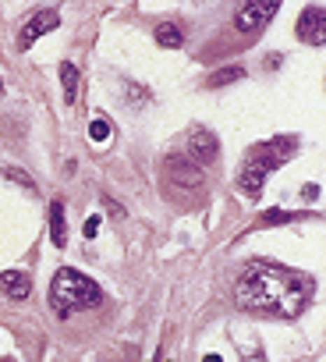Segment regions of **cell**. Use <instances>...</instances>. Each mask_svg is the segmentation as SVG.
Instances as JSON below:
<instances>
[{
	"label": "cell",
	"instance_id": "cell-10",
	"mask_svg": "<svg viewBox=\"0 0 326 362\" xmlns=\"http://www.w3.org/2000/svg\"><path fill=\"white\" fill-rule=\"evenodd\" d=\"M50 238L57 249L68 245V224H64V202L61 199H53L50 202Z\"/></svg>",
	"mask_w": 326,
	"mask_h": 362
},
{
	"label": "cell",
	"instance_id": "cell-18",
	"mask_svg": "<svg viewBox=\"0 0 326 362\" xmlns=\"http://www.w3.org/2000/svg\"><path fill=\"white\" fill-rule=\"evenodd\" d=\"M103 206H106V214H111V217H125V206H121L118 199H106V195H103Z\"/></svg>",
	"mask_w": 326,
	"mask_h": 362
},
{
	"label": "cell",
	"instance_id": "cell-2",
	"mask_svg": "<svg viewBox=\"0 0 326 362\" xmlns=\"http://www.w3.org/2000/svg\"><path fill=\"white\" fill-rule=\"evenodd\" d=\"M99 302H103V288L92 277H85V274H78L71 267H61L57 277H53V284H50V309H53L57 320H68L75 313L96 309Z\"/></svg>",
	"mask_w": 326,
	"mask_h": 362
},
{
	"label": "cell",
	"instance_id": "cell-13",
	"mask_svg": "<svg viewBox=\"0 0 326 362\" xmlns=\"http://www.w3.org/2000/svg\"><path fill=\"white\" fill-rule=\"evenodd\" d=\"M153 39H156L160 46H167V50H178V46L185 43V36H181V29H178V25H171V22H163V25H156V32H153Z\"/></svg>",
	"mask_w": 326,
	"mask_h": 362
},
{
	"label": "cell",
	"instance_id": "cell-6",
	"mask_svg": "<svg viewBox=\"0 0 326 362\" xmlns=\"http://www.w3.org/2000/svg\"><path fill=\"white\" fill-rule=\"evenodd\" d=\"M61 25V11H53V8H46V11H36L25 25H22V32H18V46L22 50H29L39 36H46V32H53Z\"/></svg>",
	"mask_w": 326,
	"mask_h": 362
},
{
	"label": "cell",
	"instance_id": "cell-3",
	"mask_svg": "<svg viewBox=\"0 0 326 362\" xmlns=\"http://www.w3.org/2000/svg\"><path fill=\"white\" fill-rule=\"evenodd\" d=\"M281 0H241L234 11V29L238 32H259L269 18L277 15Z\"/></svg>",
	"mask_w": 326,
	"mask_h": 362
},
{
	"label": "cell",
	"instance_id": "cell-9",
	"mask_svg": "<svg viewBox=\"0 0 326 362\" xmlns=\"http://www.w3.org/2000/svg\"><path fill=\"white\" fill-rule=\"evenodd\" d=\"M0 295L8 302H25L32 295V277L25 270H4L0 274Z\"/></svg>",
	"mask_w": 326,
	"mask_h": 362
},
{
	"label": "cell",
	"instance_id": "cell-15",
	"mask_svg": "<svg viewBox=\"0 0 326 362\" xmlns=\"http://www.w3.org/2000/svg\"><path fill=\"white\" fill-rule=\"evenodd\" d=\"M125 92H128V103H132V107H146V103H153V96H149V89H146V85L125 82Z\"/></svg>",
	"mask_w": 326,
	"mask_h": 362
},
{
	"label": "cell",
	"instance_id": "cell-12",
	"mask_svg": "<svg viewBox=\"0 0 326 362\" xmlns=\"http://www.w3.org/2000/svg\"><path fill=\"white\" fill-rule=\"evenodd\" d=\"M61 85H64V103L78 99V68L71 61H61Z\"/></svg>",
	"mask_w": 326,
	"mask_h": 362
},
{
	"label": "cell",
	"instance_id": "cell-21",
	"mask_svg": "<svg viewBox=\"0 0 326 362\" xmlns=\"http://www.w3.org/2000/svg\"><path fill=\"white\" fill-rule=\"evenodd\" d=\"M202 362H220V355H206Z\"/></svg>",
	"mask_w": 326,
	"mask_h": 362
},
{
	"label": "cell",
	"instance_id": "cell-11",
	"mask_svg": "<svg viewBox=\"0 0 326 362\" xmlns=\"http://www.w3.org/2000/svg\"><path fill=\"white\" fill-rule=\"evenodd\" d=\"M245 78V68L241 64H227V68H220V71H213L209 78H206V85L209 89H220V85H231V82H241Z\"/></svg>",
	"mask_w": 326,
	"mask_h": 362
},
{
	"label": "cell",
	"instance_id": "cell-14",
	"mask_svg": "<svg viewBox=\"0 0 326 362\" xmlns=\"http://www.w3.org/2000/svg\"><path fill=\"white\" fill-rule=\"evenodd\" d=\"M111 135H114V128H111V121H106V118H92L89 121V139L92 142H111Z\"/></svg>",
	"mask_w": 326,
	"mask_h": 362
},
{
	"label": "cell",
	"instance_id": "cell-4",
	"mask_svg": "<svg viewBox=\"0 0 326 362\" xmlns=\"http://www.w3.org/2000/svg\"><path fill=\"white\" fill-rule=\"evenodd\" d=\"M163 174H167V181L178 185V188H199L202 185V167L192 164L185 153H171V157L163 160Z\"/></svg>",
	"mask_w": 326,
	"mask_h": 362
},
{
	"label": "cell",
	"instance_id": "cell-16",
	"mask_svg": "<svg viewBox=\"0 0 326 362\" xmlns=\"http://www.w3.org/2000/svg\"><path fill=\"white\" fill-rule=\"evenodd\" d=\"M0 178H8V181L22 185L25 192H36V185H32V178H29L25 171H15V167H0Z\"/></svg>",
	"mask_w": 326,
	"mask_h": 362
},
{
	"label": "cell",
	"instance_id": "cell-7",
	"mask_svg": "<svg viewBox=\"0 0 326 362\" xmlns=\"http://www.w3.org/2000/svg\"><path fill=\"white\" fill-rule=\"evenodd\" d=\"M216 153H220V142H216V135H213V132L195 128V132L188 135V153H185V157H188L192 164L206 167V164H213V160H216Z\"/></svg>",
	"mask_w": 326,
	"mask_h": 362
},
{
	"label": "cell",
	"instance_id": "cell-23",
	"mask_svg": "<svg viewBox=\"0 0 326 362\" xmlns=\"http://www.w3.org/2000/svg\"><path fill=\"white\" fill-rule=\"evenodd\" d=\"M153 362H160V355H156V358H153Z\"/></svg>",
	"mask_w": 326,
	"mask_h": 362
},
{
	"label": "cell",
	"instance_id": "cell-1",
	"mask_svg": "<svg viewBox=\"0 0 326 362\" xmlns=\"http://www.w3.org/2000/svg\"><path fill=\"white\" fill-rule=\"evenodd\" d=\"M309 298H312V277H305L291 267H277V263H255L252 270H245V277L234 288L238 309L274 313L284 320L302 316Z\"/></svg>",
	"mask_w": 326,
	"mask_h": 362
},
{
	"label": "cell",
	"instance_id": "cell-20",
	"mask_svg": "<svg viewBox=\"0 0 326 362\" xmlns=\"http://www.w3.org/2000/svg\"><path fill=\"white\" fill-rule=\"evenodd\" d=\"M245 362H266V355H262V351H252V355H245Z\"/></svg>",
	"mask_w": 326,
	"mask_h": 362
},
{
	"label": "cell",
	"instance_id": "cell-19",
	"mask_svg": "<svg viewBox=\"0 0 326 362\" xmlns=\"http://www.w3.org/2000/svg\"><path fill=\"white\" fill-rule=\"evenodd\" d=\"M82 231H85V238H96V231H99V217H89Z\"/></svg>",
	"mask_w": 326,
	"mask_h": 362
},
{
	"label": "cell",
	"instance_id": "cell-5",
	"mask_svg": "<svg viewBox=\"0 0 326 362\" xmlns=\"http://www.w3.org/2000/svg\"><path fill=\"white\" fill-rule=\"evenodd\" d=\"M284 157H252L245 167H241V174H238V181H241V188L248 192V199H259V192H262V181H266V174L274 171V164H281Z\"/></svg>",
	"mask_w": 326,
	"mask_h": 362
},
{
	"label": "cell",
	"instance_id": "cell-8",
	"mask_svg": "<svg viewBox=\"0 0 326 362\" xmlns=\"http://www.w3.org/2000/svg\"><path fill=\"white\" fill-rule=\"evenodd\" d=\"M298 39L312 43V46H323L326 43V11L319 4L305 8V15L298 18Z\"/></svg>",
	"mask_w": 326,
	"mask_h": 362
},
{
	"label": "cell",
	"instance_id": "cell-17",
	"mask_svg": "<svg viewBox=\"0 0 326 362\" xmlns=\"http://www.w3.org/2000/svg\"><path fill=\"white\" fill-rule=\"evenodd\" d=\"M291 221V214L288 210H274V214H266L262 221H259V228H269V224H288Z\"/></svg>",
	"mask_w": 326,
	"mask_h": 362
},
{
	"label": "cell",
	"instance_id": "cell-22",
	"mask_svg": "<svg viewBox=\"0 0 326 362\" xmlns=\"http://www.w3.org/2000/svg\"><path fill=\"white\" fill-rule=\"evenodd\" d=\"M0 92H4V78H0Z\"/></svg>",
	"mask_w": 326,
	"mask_h": 362
}]
</instances>
